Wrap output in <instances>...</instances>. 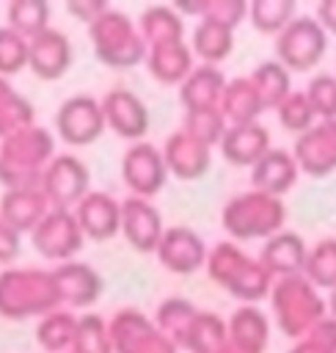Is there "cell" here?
Here are the masks:
<instances>
[{"label":"cell","instance_id":"obj_1","mask_svg":"<svg viewBox=\"0 0 336 353\" xmlns=\"http://www.w3.org/2000/svg\"><path fill=\"white\" fill-rule=\"evenodd\" d=\"M204 268L215 284H220L242 303H259L262 298L270 295V287L275 281L267 273V268L259 262V256H251L234 240H220L209 245Z\"/></svg>","mask_w":336,"mask_h":353},{"label":"cell","instance_id":"obj_2","mask_svg":"<svg viewBox=\"0 0 336 353\" xmlns=\"http://www.w3.org/2000/svg\"><path fill=\"white\" fill-rule=\"evenodd\" d=\"M55 157V138L41 127L30 124L0 141V185L6 190L39 188L41 174Z\"/></svg>","mask_w":336,"mask_h":353},{"label":"cell","instance_id":"obj_3","mask_svg":"<svg viewBox=\"0 0 336 353\" xmlns=\"http://www.w3.org/2000/svg\"><path fill=\"white\" fill-rule=\"evenodd\" d=\"M61 306L52 270L44 268H3L0 270V317L28 320L44 317Z\"/></svg>","mask_w":336,"mask_h":353},{"label":"cell","instance_id":"obj_4","mask_svg":"<svg viewBox=\"0 0 336 353\" xmlns=\"http://www.w3.org/2000/svg\"><path fill=\"white\" fill-rule=\"evenodd\" d=\"M286 204L256 188L240 190L220 207V226L231 240H267L284 229Z\"/></svg>","mask_w":336,"mask_h":353},{"label":"cell","instance_id":"obj_5","mask_svg":"<svg viewBox=\"0 0 336 353\" xmlns=\"http://www.w3.org/2000/svg\"><path fill=\"white\" fill-rule=\"evenodd\" d=\"M270 309L275 317V325L289 336V339H300L303 334H308L325 314H328V303L319 295V290L303 276H284L275 279L270 287Z\"/></svg>","mask_w":336,"mask_h":353},{"label":"cell","instance_id":"obj_6","mask_svg":"<svg viewBox=\"0 0 336 353\" xmlns=\"http://www.w3.org/2000/svg\"><path fill=\"white\" fill-rule=\"evenodd\" d=\"M88 39L96 58L110 69H132L146 61V41L138 30V22L118 8L102 11L88 25Z\"/></svg>","mask_w":336,"mask_h":353},{"label":"cell","instance_id":"obj_7","mask_svg":"<svg viewBox=\"0 0 336 353\" xmlns=\"http://www.w3.org/2000/svg\"><path fill=\"white\" fill-rule=\"evenodd\" d=\"M328 50V30L311 14H297L278 36H275V61H281L289 72L314 69Z\"/></svg>","mask_w":336,"mask_h":353},{"label":"cell","instance_id":"obj_8","mask_svg":"<svg viewBox=\"0 0 336 353\" xmlns=\"http://www.w3.org/2000/svg\"><path fill=\"white\" fill-rule=\"evenodd\" d=\"M107 328L113 339V353H179V347L140 309H118L107 320Z\"/></svg>","mask_w":336,"mask_h":353},{"label":"cell","instance_id":"obj_9","mask_svg":"<svg viewBox=\"0 0 336 353\" xmlns=\"http://www.w3.org/2000/svg\"><path fill=\"white\" fill-rule=\"evenodd\" d=\"M39 188L47 196V201H50L52 210H74L83 201V196L91 190L88 165L77 154L61 152L44 168Z\"/></svg>","mask_w":336,"mask_h":353},{"label":"cell","instance_id":"obj_10","mask_svg":"<svg viewBox=\"0 0 336 353\" xmlns=\"http://www.w3.org/2000/svg\"><path fill=\"white\" fill-rule=\"evenodd\" d=\"M168 165L162 157V149L154 146L151 141H135L127 146L121 157V179L129 190V196L140 199H154L165 182H168Z\"/></svg>","mask_w":336,"mask_h":353},{"label":"cell","instance_id":"obj_11","mask_svg":"<svg viewBox=\"0 0 336 353\" xmlns=\"http://www.w3.org/2000/svg\"><path fill=\"white\" fill-rule=\"evenodd\" d=\"M83 240H85V234H83V229L77 223L74 210H52L50 207V212L30 232L33 248L44 259L58 262V265L74 259V254L83 248Z\"/></svg>","mask_w":336,"mask_h":353},{"label":"cell","instance_id":"obj_12","mask_svg":"<svg viewBox=\"0 0 336 353\" xmlns=\"http://www.w3.org/2000/svg\"><path fill=\"white\" fill-rule=\"evenodd\" d=\"M102 102L94 94H72L55 113V130L69 146H88L105 132Z\"/></svg>","mask_w":336,"mask_h":353},{"label":"cell","instance_id":"obj_13","mask_svg":"<svg viewBox=\"0 0 336 353\" xmlns=\"http://www.w3.org/2000/svg\"><path fill=\"white\" fill-rule=\"evenodd\" d=\"M207 254H209V245L204 243V237L193 226H185V223L165 226V232L157 243V251H154L160 265L179 276H190V273L201 270L207 265Z\"/></svg>","mask_w":336,"mask_h":353},{"label":"cell","instance_id":"obj_14","mask_svg":"<svg viewBox=\"0 0 336 353\" xmlns=\"http://www.w3.org/2000/svg\"><path fill=\"white\" fill-rule=\"evenodd\" d=\"M99 102H102L105 124H107L118 138H127V141H132V143H135V141H143V135L149 132L151 119H149L146 102H143L135 91L124 88V85H116V88H110Z\"/></svg>","mask_w":336,"mask_h":353},{"label":"cell","instance_id":"obj_15","mask_svg":"<svg viewBox=\"0 0 336 353\" xmlns=\"http://www.w3.org/2000/svg\"><path fill=\"white\" fill-rule=\"evenodd\" d=\"M292 154L300 165V174L328 176L336 171V119H319L314 127L297 135Z\"/></svg>","mask_w":336,"mask_h":353},{"label":"cell","instance_id":"obj_16","mask_svg":"<svg viewBox=\"0 0 336 353\" xmlns=\"http://www.w3.org/2000/svg\"><path fill=\"white\" fill-rule=\"evenodd\" d=\"M162 232H165L162 212L154 207L151 199H140V196L121 199V234L135 251L154 254Z\"/></svg>","mask_w":336,"mask_h":353},{"label":"cell","instance_id":"obj_17","mask_svg":"<svg viewBox=\"0 0 336 353\" xmlns=\"http://www.w3.org/2000/svg\"><path fill=\"white\" fill-rule=\"evenodd\" d=\"M52 270V279H55V287H58V295H61V306L63 309H85L91 303L99 301L102 295V276L96 268H91L88 262H80V259H69L63 265H55L50 268Z\"/></svg>","mask_w":336,"mask_h":353},{"label":"cell","instance_id":"obj_18","mask_svg":"<svg viewBox=\"0 0 336 353\" xmlns=\"http://www.w3.org/2000/svg\"><path fill=\"white\" fill-rule=\"evenodd\" d=\"M72 61H74V50L69 36L52 25L28 41V69L41 80L63 77Z\"/></svg>","mask_w":336,"mask_h":353},{"label":"cell","instance_id":"obj_19","mask_svg":"<svg viewBox=\"0 0 336 353\" xmlns=\"http://www.w3.org/2000/svg\"><path fill=\"white\" fill-rule=\"evenodd\" d=\"M162 157L168 165V174L185 182H193L204 176L212 165V146L190 135L187 130H174L162 143Z\"/></svg>","mask_w":336,"mask_h":353},{"label":"cell","instance_id":"obj_20","mask_svg":"<svg viewBox=\"0 0 336 353\" xmlns=\"http://www.w3.org/2000/svg\"><path fill=\"white\" fill-rule=\"evenodd\" d=\"M300 165L295 154L284 146H270L253 165H251V188L270 193V196H284L297 185Z\"/></svg>","mask_w":336,"mask_h":353},{"label":"cell","instance_id":"obj_21","mask_svg":"<svg viewBox=\"0 0 336 353\" xmlns=\"http://www.w3.org/2000/svg\"><path fill=\"white\" fill-rule=\"evenodd\" d=\"M77 223L91 240H110L121 232V199L107 190H88L74 207Z\"/></svg>","mask_w":336,"mask_h":353},{"label":"cell","instance_id":"obj_22","mask_svg":"<svg viewBox=\"0 0 336 353\" xmlns=\"http://www.w3.org/2000/svg\"><path fill=\"white\" fill-rule=\"evenodd\" d=\"M306 254H308L306 240L292 229H281V232H275L273 237H267L262 243L259 262L267 268V273L273 279H284V276L303 273Z\"/></svg>","mask_w":336,"mask_h":353},{"label":"cell","instance_id":"obj_23","mask_svg":"<svg viewBox=\"0 0 336 353\" xmlns=\"http://www.w3.org/2000/svg\"><path fill=\"white\" fill-rule=\"evenodd\" d=\"M220 154L234 163V165H253L267 149H270V132L262 121H242V124H229L220 143Z\"/></svg>","mask_w":336,"mask_h":353},{"label":"cell","instance_id":"obj_24","mask_svg":"<svg viewBox=\"0 0 336 353\" xmlns=\"http://www.w3.org/2000/svg\"><path fill=\"white\" fill-rule=\"evenodd\" d=\"M226 88V74L220 66L198 63L193 72L179 83V105L185 110H201V108H220V97Z\"/></svg>","mask_w":336,"mask_h":353},{"label":"cell","instance_id":"obj_25","mask_svg":"<svg viewBox=\"0 0 336 353\" xmlns=\"http://www.w3.org/2000/svg\"><path fill=\"white\" fill-rule=\"evenodd\" d=\"M193 58L196 55L185 39L146 47V69L157 83H165V85H179L193 72L196 66Z\"/></svg>","mask_w":336,"mask_h":353},{"label":"cell","instance_id":"obj_26","mask_svg":"<svg viewBox=\"0 0 336 353\" xmlns=\"http://www.w3.org/2000/svg\"><path fill=\"white\" fill-rule=\"evenodd\" d=\"M47 212H50V201H47V196L41 193V188L3 190V196H0V215H3L19 234H30Z\"/></svg>","mask_w":336,"mask_h":353},{"label":"cell","instance_id":"obj_27","mask_svg":"<svg viewBox=\"0 0 336 353\" xmlns=\"http://www.w3.org/2000/svg\"><path fill=\"white\" fill-rule=\"evenodd\" d=\"M220 113L226 116L229 124H242V121H259L264 113L262 97L251 80V74H240L226 80L223 97H220Z\"/></svg>","mask_w":336,"mask_h":353},{"label":"cell","instance_id":"obj_28","mask_svg":"<svg viewBox=\"0 0 336 353\" xmlns=\"http://www.w3.org/2000/svg\"><path fill=\"white\" fill-rule=\"evenodd\" d=\"M226 336L264 353V345L270 339V317H267V312L259 309L256 303H240L226 320Z\"/></svg>","mask_w":336,"mask_h":353},{"label":"cell","instance_id":"obj_29","mask_svg":"<svg viewBox=\"0 0 336 353\" xmlns=\"http://www.w3.org/2000/svg\"><path fill=\"white\" fill-rule=\"evenodd\" d=\"M190 50L201 58V63L220 66L234 50V28H226L212 19H196Z\"/></svg>","mask_w":336,"mask_h":353},{"label":"cell","instance_id":"obj_30","mask_svg":"<svg viewBox=\"0 0 336 353\" xmlns=\"http://www.w3.org/2000/svg\"><path fill=\"white\" fill-rule=\"evenodd\" d=\"M138 30H140L146 47L165 44V41H182L185 39V17L176 11V6H149L138 19Z\"/></svg>","mask_w":336,"mask_h":353},{"label":"cell","instance_id":"obj_31","mask_svg":"<svg viewBox=\"0 0 336 353\" xmlns=\"http://www.w3.org/2000/svg\"><path fill=\"white\" fill-rule=\"evenodd\" d=\"M196 314H198V306L193 301H187L182 295H171V298L157 303L151 320L176 347H182L185 339H187V331H190V325L196 320Z\"/></svg>","mask_w":336,"mask_h":353},{"label":"cell","instance_id":"obj_32","mask_svg":"<svg viewBox=\"0 0 336 353\" xmlns=\"http://www.w3.org/2000/svg\"><path fill=\"white\" fill-rule=\"evenodd\" d=\"M251 80H253V85H256V91L262 97L264 110H275L292 94V72L275 58L262 61L251 72Z\"/></svg>","mask_w":336,"mask_h":353},{"label":"cell","instance_id":"obj_33","mask_svg":"<svg viewBox=\"0 0 336 353\" xmlns=\"http://www.w3.org/2000/svg\"><path fill=\"white\" fill-rule=\"evenodd\" d=\"M77 320L80 314L72 309H55L44 314L36 325V339L47 353H69L74 334H77Z\"/></svg>","mask_w":336,"mask_h":353},{"label":"cell","instance_id":"obj_34","mask_svg":"<svg viewBox=\"0 0 336 353\" xmlns=\"http://www.w3.org/2000/svg\"><path fill=\"white\" fill-rule=\"evenodd\" d=\"M30 124H36L30 99L22 97L11 85V80L0 77V138H8V135H14Z\"/></svg>","mask_w":336,"mask_h":353},{"label":"cell","instance_id":"obj_35","mask_svg":"<svg viewBox=\"0 0 336 353\" xmlns=\"http://www.w3.org/2000/svg\"><path fill=\"white\" fill-rule=\"evenodd\" d=\"M223 339H226V320L218 312L198 309L182 350L185 353H215L223 345Z\"/></svg>","mask_w":336,"mask_h":353},{"label":"cell","instance_id":"obj_36","mask_svg":"<svg viewBox=\"0 0 336 353\" xmlns=\"http://www.w3.org/2000/svg\"><path fill=\"white\" fill-rule=\"evenodd\" d=\"M6 14H8L6 25L30 41L33 36H39L41 30L50 28L52 8L47 0H11Z\"/></svg>","mask_w":336,"mask_h":353},{"label":"cell","instance_id":"obj_37","mask_svg":"<svg viewBox=\"0 0 336 353\" xmlns=\"http://www.w3.org/2000/svg\"><path fill=\"white\" fill-rule=\"evenodd\" d=\"M295 0H251L248 3V19L259 33L278 36L297 14Z\"/></svg>","mask_w":336,"mask_h":353},{"label":"cell","instance_id":"obj_38","mask_svg":"<svg viewBox=\"0 0 336 353\" xmlns=\"http://www.w3.org/2000/svg\"><path fill=\"white\" fill-rule=\"evenodd\" d=\"M303 276L319 290H333L336 287V237H322L314 245H308Z\"/></svg>","mask_w":336,"mask_h":353},{"label":"cell","instance_id":"obj_39","mask_svg":"<svg viewBox=\"0 0 336 353\" xmlns=\"http://www.w3.org/2000/svg\"><path fill=\"white\" fill-rule=\"evenodd\" d=\"M69 353H113L107 320L96 312H85L77 320V334Z\"/></svg>","mask_w":336,"mask_h":353},{"label":"cell","instance_id":"obj_40","mask_svg":"<svg viewBox=\"0 0 336 353\" xmlns=\"http://www.w3.org/2000/svg\"><path fill=\"white\" fill-rule=\"evenodd\" d=\"M275 116H278V124L286 130V132H295V135H303L308 127H314L319 119L306 97V91L300 88H292V94L275 108Z\"/></svg>","mask_w":336,"mask_h":353},{"label":"cell","instance_id":"obj_41","mask_svg":"<svg viewBox=\"0 0 336 353\" xmlns=\"http://www.w3.org/2000/svg\"><path fill=\"white\" fill-rule=\"evenodd\" d=\"M229 121L220 113V108H201V110H185L182 116V130H187L190 135H196L198 141H204L207 146H218L223 132H226Z\"/></svg>","mask_w":336,"mask_h":353},{"label":"cell","instance_id":"obj_42","mask_svg":"<svg viewBox=\"0 0 336 353\" xmlns=\"http://www.w3.org/2000/svg\"><path fill=\"white\" fill-rule=\"evenodd\" d=\"M303 91L317 119H336V74L333 72H317Z\"/></svg>","mask_w":336,"mask_h":353},{"label":"cell","instance_id":"obj_43","mask_svg":"<svg viewBox=\"0 0 336 353\" xmlns=\"http://www.w3.org/2000/svg\"><path fill=\"white\" fill-rule=\"evenodd\" d=\"M28 66V39L0 25V77H11Z\"/></svg>","mask_w":336,"mask_h":353},{"label":"cell","instance_id":"obj_44","mask_svg":"<svg viewBox=\"0 0 336 353\" xmlns=\"http://www.w3.org/2000/svg\"><path fill=\"white\" fill-rule=\"evenodd\" d=\"M245 17H248L245 0H204V11L198 19H212L226 28H237Z\"/></svg>","mask_w":336,"mask_h":353},{"label":"cell","instance_id":"obj_45","mask_svg":"<svg viewBox=\"0 0 336 353\" xmlns=\"http://www.w3.org/2000/svg\"><path fill=\"white\" fill-rule=\"evenodd\" d=\"M19 245H22V234L0 215V265H8L19 256Z\"/></svg>","mask_w":336,"mask_h":353},{"label":"cell","instance_id":"obj_46","mask_svg":"<svg viewBox=\"0 0 336 353\" xmlns=\"http://www.w3.org/2000/svg\"><path fill=\"white\" fill-rule=\"evenodd\" d=\"M69 14L72 17H77L80 22H85V25H91L102 11H107L110 6L105 3V0H69Z\"/></svg>","mask_w":336,"mask_h":353},{"label":"cell","instance_id":"obj_47","mask_svg":"<svg viewBox=\"0 0 336 353\" xmlns=\"http://www.w3.org/2000/svg\"><path fill=\"white\" fill-rule=\"evenodd\" d=\"M314 17L319 19V25L328 30V36H336V0H319Z\"/></svg>","mask_w":336,"mask_h":353},{"label":"cell","instance_id":"obj_48","mask_svg":"<svg viewBox=\"0 0 336 353\" xmlns=\"http://www.w3.org/2000/svg\"><path fill=\"white\" fill-rule=\"evenodd\" d=\"M215 353H262V350H256V347H248V345H242V342H234V339H223V345L215 350Z\"/></svg>","mask_w":336,"mask_h":353},{"label":"cell","instance_id":"obj_49","mask_svg":"<svg viewBox=\"0 0 336 353\" xmlns=\"http://www.w3.org/2000/svg\"><path fill=\"white\" fill-rule=\"evenodd\" d=\"M325 303H328V314L336 320V287L328 290V301H325Z\"/></svg>","mask_w":336,"mask_h":353}]
</instances>
